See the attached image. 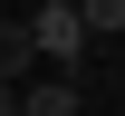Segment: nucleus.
<instances>
[{"instance_id": "1", "label": "nucleus", "mask_w": 125, "mask_h": 116, "mask_svg": "<svg viewBox=\"0 0 125 116\" xmlns=\"http://www.w3.org/2000/svg\"><path fill=\"white\" fill-rule=\"evenodd\" d=\"M29 39H39V58H96V39H87V19L77 10H29Z\"/></svg>"}, {"instance_id": "2", "label": "nucleus", "mask_w": 125, "mask_h": 116, "mask_svg": "<svg viewBox=\"0 0 125 116\" xmlns=\"http://www.w3.org/2000/svg\"><path fill=\"white\" fill-rule=\"evenodd\" d=\"M19 116H77V77H39V87H19Z\"/></svg>"}, {"instance_id": "3", "label": "nucleus", "mask_w": 125, "mask_h": 116, "mask_svg": "<svg viewBox=\"0 0 125 116\" xmlns=\"http://www.w3.org/2000/svg\"><path fill=\"white\" fill-rule=\"evenodd\" d=\"M39 58V39H29V19H0V87H19V68Z\"/></svg>"}, {"instance_id": "4", "label": "nucleus", "mask_w": 125, "mask_h": 116, "mask_svg": "<svg viewBox=\"0 0 125 116\" xmlns=\"http://www.w3.org/2000/svg\"><path fill=\"white\" fill-rule=\"evenodd\" d=\"M77 19H87V39H115L125 29V0H77Z\"/></svg>"}, {"instance_id": "5", "label": "nucleus", "mask_w": 125, "mask_h": 116, "mask_svg": "<svg viewBox=\"0 0 125 116\" xmlns=\"http://www.w3.org/2000/svg\"><path fill=\"white\" fill-rule=\"evenodd\" d=\"M0 116H19V87H0Z\"/></svg>"}, {"instance_id": "6", "label": "nucleus", "mask_w": 125, "mask_h": 116, "mask_svg": "<svg viewBox=\"0 0 125 116\" xmlns=\"http://www.w3.org/2000/svg\"><path fill=\"white\" fill-rule=\"evenodd\" d=\"M29 10H77V0H29Z\"/></svg>"}]
</instances>
